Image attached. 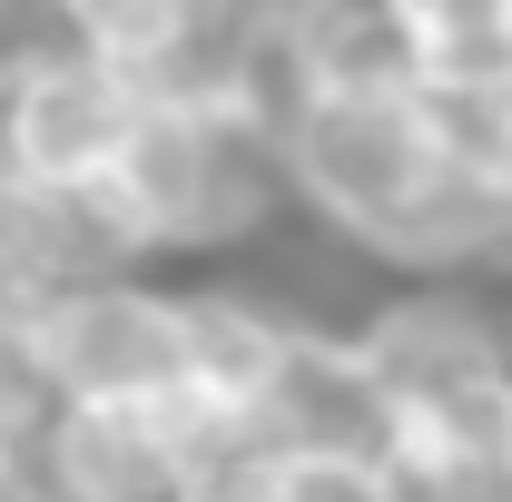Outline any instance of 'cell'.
Masks as SVG:
<instances>
[{
	"label": "cell",
	"instance_id": "cell-16",
	"mask_svg": "<svg viewBox=\"0 0 512 502\" xmlns=\"http://www.w3.org/2000/svg\"><path fill=\"white\" fill-rule=\"evenodd\" d=\"M0 502H30V443L0 434Z\"/></svg>",
	"mask_w": 512,
	"mask_h": 502
},
{
	"label": "cell",
	"instance_id": "cell-9",
	"mask_svg": "<svg viewBox=\"0 0 512 502\" xmlns=\"http://www.w3.org/2000/svg\"><path fill=\"white\" fill-rule=\"evenodd\" d=\"M286 30L316 69V89L404 79V0H286Z\"/></svg>",
	"mask_w": 512,
	"mask_h": 502
},
{
	"label": "cell",
	"instance_id": "cell-19",
	"mask_svg": "<svg viewBox=\"0 0 512 502\" xmlns=\"http://www.w3.org/2000/svg\"><path fill=\"white\" fill-rule=\"evenodd\" d=\"M0 178H10V158H0Z\"/></svg>",
	"mask_w": 512,
	"mask_h": 502
},
{
	"label": "cell",
	"instance_id": "cell-5",
	"mask_svg": "<svg viewBox=\"0 0 512 502\" xmlns=\"http://www.w3.org/2000/svg\"><path fill=\"white\" fill-rule=\"evenodd\" d=\"M375 394H463L512 375V315L483 296V276H404L365 315H345Z\"/></svg>",
	"mask_w": 512,
	"mask_h": 502
},
{
	"label": "cell",
	"instance_id": "cell-12",
	"mask_svg": "<svg viewBox=\"0 0 512 502\" xmlns=\"http://www.w3.org/2000/svg\"><path fill=\"white\" fill-rule=\"evenodd\" d=\"M217 0H60L69 40L79 50H99V60H119L128 79L138 69H158L178 40H197V20H207Z\"/></svg>",
	"mask_w": 512,
	"mask_h": 502
},
{
	"label": "cell",
	"instance_id": "cell-21",
	"mask_svg": "<svg viewBox=\"0 0 512 502\" xmlns=\"http://www.w3.org/2000/svg\"><path fill=\"white\" fill-rule=\"evenodd\" d=\"M503 315H512V306H503Z\"/></svg>",
	"mask_w": 512,
	"mask_h": 502
},
{
	"label": "cell",
	"instance_id": "cell-15",
	"mask_svg": "<svg viewBox=\"0 0 512 502\" xmlns=\"http://www.w3.org/2000/svg\"><path fill=\"white\" fill-rule=\"evenodd\" d=\"M453 138H463V158L493 178V197H503V217H512V79L483 89V99H463V109H453Z\"/></svg>",
	"mask_w": 512,
	"mask_h": 502
},
{
	"label": "cell",
	"instance_id": "cell-7",
	"mask_svg": "<svg viewBox=\"0 0 512 502\" xmlns=\"http://www.w3.org/2000/svg\"><path fill=\"white\" fill-rule=\"evenodd\" d=\"M89 266H119L89 197L30 188V178H0V306H40L60 276H89Z\"/></svg>",
	"mask_w": 512,
	"mask_h": 502
},
{
	"label": "cell",
	"instance_id": "cell-18",
	"mask_svg": "<svg viewBox=\"0 0 512 502\" xmlns=\"http://www.w3.org/2000/svg\"><path fill=\"white\" fill-rule=\"evenodd\" d=\"M503 30H512V0H503Z\"/></svg>",
	"mask_w": 512,
	"mask_h": 502
},
{
	"label": "cell",
	"instance_id": "cell-6",
	"mask_svg": "<svg viewBox=\"0 0 512 502\" xmlns=\"http://www.w3.org/2000/svg\"><path fill=\"white\" fill-rule=\"evenodd\" d=\"M296 325L276 296L256 286H178V384L217 424L237 434H266V404L286 384V355H296Z\"/></svg>",
	"mask_w": 512,
	"mask_h": 502
},
{
	"label": "cell",
	"instance_id": "cell-2",
	"mask_svg": "<svg viewBox=\"0 0 512 502\" xmlns=\"http://www.w3.org/2000/svg\"><path fill=\"white\" fill-rule=\"evenodd\" d=\"M286 168V207L316 217L335 247H355L365 266L384 256V237L434 197V178L453 168V109L424 99L414 79H375V89H316L306 119L276 138Z\"/></svg>",
	"mask_w": 512,
	"mask_h": 502
},
{
	"label": "cell",
	"instance_id": "cell-3",
	"mask_svg": "<svg viewBox=\"0 0 512 502\" xmlns=\"http://www.w3.org/2000/svg\"><path fill=\"white\" fill-rule=\"evenodd\" d=\"M30 345H40L50 404L60 394H109V404L158 394L178 384V286H148V266L60 276L30 306Z\"/></svg>",
	"mask_w": 512,
	"mask_h": 502
},
{
	"label": "cell",
	"instance_id": "cell-11",
	"mask_svg": "<svg viewBox=\"0 0 512 502\" xmlns=\"http://www.w3.org/2000/svg\"><path fill=\"white\" fill-rule=\"evenodd\" d=\"M266 493L276 502H404V483L355 434H276L266 443Z\"/></svg>",
	"mask_w": 512,
	"mask_h": 502
},
{
	"label": "cell",
	"instance_id": "cell-1",
	"mask_svg": "<svg viewBox=\"0 0 512 502\" xmlns=\"http://www.w3.org/2000/svg\"><path fill=\"white\" fill-rule=\"evenodd\" d=\"M89 217L119 266H158V256H227L266 237L286 217V168L276 148L237 128L207 99H148L128 128L119 168L89 188Z\"/></svg>",
	"mask_w": 512,
	"mask_h": 502
},
{
	"label": "cell",
	"instance_id": "cell-20",
	"mask_svg": "<svg viewBox=\"0 0 512 502\" xmlns=\"http://www.w3.org/2000/svg\"><path fill=\"white\" fill-rule=\"evenodd\" d=\"M453 502H473V493H453Z\"/></svg>",
	"mask_w": 512,
	"mask_h": 502
},
{
	"label": "cell",
	"instance_id": "cell-10",
	"mask_svg": "<svg viewBox=\"0 0 512 502\" xmlns=\"http://www.w3.org/2000/svg\"><path fill=\"white\" fill-rule=\"evenodd\" d=\"M404 79H414L424 99H444V109L503 89L512 79L503 10H404Z\"/></svg>",
	"mask_w": 512,
	"mask_h": 502
},
{
	"label": "cell",
	"instance_id": "cell-14",
	"mask_svg": "<svg viewBox=\"0 0 512 502\" xmlns=\"http://www.w3.org/2000/svg\"><path fill=\"white\" fill-rule=\"evenodd\" d=\"M50 414V375H40V345H30V315L0 306V434L30 443V424Z\"/></svg>",
	"mask_w": 512,
	"mask_h": 502
},
{
	"label": "cell",
	"instance_id": "cell-13",
	"mask_svg": "<svg viewBox=\"0 0 512 502\" xmlns=\"http://www.w3.org/2000/svg\"><path fill=\"white\" fill-rule=\"evenodd\" d=\"M168 502H276L266 493V434H227V443H207L197 463H178Z\"/></svg>",
	"mask_w": 512,
	"mask_h": 502
},
{
	"label": "cell",
	"instance_id": "cell-4",
	"mask_svg": "<svg viewBox=\"0 0 512 502\" xmlns=\"http://www.w3.org/2000/svg\"><path fill=\"white\" fill-rule=\"evenodd\" d=\"M138 79L99 50H60V60H30L20 79H0V158L10 178L30 188L89 197L109 168H119L128 128H138Z\"/></svg>",
	"mask_w": 512,
	"mask_h": 502
},
{
	"label": "cell",
	"instance_id": "cell-17",
	"mask_svg": "<svg viewBox=\"0 0 512 502\" xmlns=\"http://www.w3.org/2000/svg\"><path fill=\"white\" fill-rule=\"evenodd\" d=\"M404 10H503V0H404Z\"/></svg>",
	"mask_w": 512,
	"mask_h": 502
},
{
	"label": "cell",
	"instance_id": "cell-8",
	"mask_svg": "<svg viewBox=\"0 0 512 502\" xmlns=\"http://www.w3.org/2000/svg\"><path fill=\"white\" fill-rule=\"evenodd\" d=\"M375 375H365V355H355V335L345 325H296V355H286V384H276V404H266V443L276 434H355L375 443Z\"/></svg>",
	"mask_w": 512,
	"mask_h": 502
}]
</instances>
